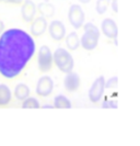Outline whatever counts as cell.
Wrapping results in <instances>:
<instances>
[{"mask_svg": "<svg viewBox=\"0 0 140 146\" xmlns=\"http://www.w3.org/2000/svg\"><path fill=\"white\" fill-rule=\"evenodd\" d=\"M104 87H105V81L103 77H99L92 85V87L89 91V98L92 102H97L100 101L101 97L103 95Z\"/></svg>", "mask_w": 140, "mask_h": 146, "instance_id": "8", "label": "cell"}, {"mask_svg": "<svg viewBox=\"0 0 140 146\" xmlns=\"http://www.w3.org/2000/svg\"><path fill=\"white\" fill-rule=\"evenodd\" d=\"M37 7L32 0H24L21 8V15H22L23 20L25 22H31L34 20L35 15H36Z\"/></svg>", "mask_w": 140, "mask_h": 146, "instance_id": "9", "label": "cell"}, {"mask_svg": "<svg viewBox=\"0 0 140 146\" xmlns=\"http://www.w3.org/2000/svg\"><path fill=\"white\" fill-rule=\"evenodd\" d=\"M54 63V54L52 53L51 48L46 45H43L39 47L38 54H37V64L41 72H48Z\"/></svg>", "mask_w": 140, "mask_h": 146, "instance_id": "4", "label": "cell"}, {"mask_svg": "<svg viewBox=\"0 0 140 146\" xmlns=\"http://www.w3.org/2000/svg\"><path fill=\"white\" fill-rule=\"evenodd\" d=\"M42 108H43V109H53V108H55V107H54V106H49V104H45Z\"/></svg>", "mask_w": 140, "mask_h": 146, "instance_id": "21", "label": "cell"}, {"mask_svg": "<svg viewBox=\"0 0 140 146\" xmlns=\"http://www.w3.org/2000/svg\"><path fill=\"white\" fill-rule=\"evenodd\" d=\"M22 108L23 109H38L42 107L35 97H29L23 101Z\"/></svg>", "mask_w": 140, "mask_h": 146, "instance_id": "18", "label": "cell"}, {"mask_svg": "<svg viewBox=\"0 0 140 146\" xmlns=\"http://www.w3.org/2000/svg\"><path fill=\"white\" fill-rule=\"evenodd\" d=\"M12 99V94L7 85L0 84V107H5L10 103Z\"/></svg>", "mask_w": 140, "mask_h": 146, "instance_id": "12", "label": "cell"}, {"mask_svg": "<svg viewBox=\"0 0 140 146\" xmlns=\"http://www.w3.org/2000/svg\"><path fill=\"white\" fill-rule=\"evenodd\" d=\"M3 2H7V3H12V5H22L23 0H3Z\"/></svg>", "mask_w": 140, "mask_h": 146, "instance_id": "19", "label": "cell"}, {"mask_svg": "<svg viewBox=\"0 0 140 146\" xmlns=\"http://www.w3.org/2000/svg\"><path fill=\"white\" fill-rule=\"evenodd\" d=\"M54 107L56 109H70L71 102L65 95H58L54 99Z\"/></svg>", "mask_w": 140, "mask_h": 146, "instance_id": "15", "label": "cell"}, {"mask_svg": "<svg viewBox=\"0 0 140 146\" xmlns=\"http://www.w3.org/2000/svg\"><path fill=\"white\" fill-rule=\"evenodd\" d=\"M54 90V81L49 76H42L36 84V95L39 97H48Z\"/></svg>", "mask_w": 140, "mask_h": 146, "instance_id": "6", "label": "cell"}, {"mask_svg": "<svg viewBox=\"0 0 140 146\" xmlns=\"http://www.w3.org/2000/svg\"><path fill=\"white\" fill-rule=\"evenodd\" d=\"M54 63L60 72L65 74L71 73L74 66V57L66 48L62 47H58L54 52Z\"/></svg>", "mask_w": 140, "mask_h": 146, "instance_id": "2", "label": "cell"}, {"mask_svg": "<svg viewBox=\"0 0 140 146\" xmlns=\"http://www.w3.org/2000/svg\"><path fill=\"white\" fill-rule=\"evenodd\" d=\"M100 36V32L95 25L92 23H87L84 25V33L81 36V45L85 50H93L97 45V40Z\"/></svg>", "mask_w": 140, "mask_h": 146, "instance_id": "3", "label": "cell"}, {"mask_svg": "<svg viewBox=\"0 0 140 146\" xmlns=\"http://www.w3.org/2000/svg\"><path fill=\"white\" fill-rule=\"evenodd\" d=\"M66 44L70 51H74L79 47V45H81V40L76 32H70L66 36Z\"/></svg>", "mask_w": 140, "mask_h": 146, "instance_id": "14", "label": "cell"}, {"mask_svg": "<svg viewBox=\"0 0 140 146\" xmlns=\"http://www.w3.org/2000/svg\"><path fill=\"white\" fill-rule=\"evenodd\" d=\"M37 10L39 11V13L42 15V17L44 18H51L55 13V7L53 6L52 3H48V2H42L38 5Z\"/></svg>", "mask_w": 140, "mask_h": 146, "instance_id": "16", "label": "cell"}, {"mask_svg": "<svg viewBox=\"0 0 140 146\" xmlns=\"http://www.w3.org/2000/svg\"><path fill=\"white\" fill-rule=\"evenodd\" d=\"M35 51L33 35L18 28L6 30L0 35V75L8 79L19 76Z\"/></svg>", "mask_w": 140, "mask_h": 146, "instance_id": "1", "label": "cell"}, {"mask_svg": "<svg viewBox=\"0 0 140 146\" xmlns=\"http://www.w3.org/2000/svg\"><path fill=\"white\" fill-rule=\"evenodd\" d=\"M48 32L53 40L61 41L66 37V27L59 20H53L48 25Z\"/></svg>", "mask_w": 140, "mask_h": 146, "instance_id": "7", "label": "cell"}, {"mask_svg": "<svg viewBox=\"0 0 140 146\" xmlns=\"http://www.w3.org/2000/svg\"><path fill=\"white\" fill-rule=\"evenodd\" d=\"M68 19L74 29L81 28L84 22V13L82 11L81 7L78 5H72L68 11Z\"/></svg>", "mask_w": 140, "mask_h": 146, "instance_id": "5", "label": "cell"}, {"mask_svg": "<svg viewBox=\"0 0 140 146\" xmlns=\"http://www.w3.org/2000/svg\"><path fill=\"white\" fill-rule=\"evenodd\" d=\"M102 30L103 32L108 37H114L116 34V28H115V23L111 20H105L102 24Z\"/></svg>", "mask_w": 140, "mask_h": 146, "instance_id": "17", "label": "cell"}, {"mask_svg": "<svg viewBox=\"0 0 140 146\" xmlns=\"http://www.w3.org/2000/svg\"><path fill=\"white\" fill-rule=\"evenodd\" d=\"M14 97L16 100L24 101L26 98L30 97V88L25 84H18L14 88Z\"/></svg>", "mask_w": 140, "mask_h": 146, "instance_id": "13", "label": "cell"}, {"mask_svg": "<svg viewBox=\"0 0 140 146\" xmlns=\"http://www.w3.org/2000/svg\"><path fill=\"white\" fill-rule=\"evenodd\" d=\"M0 1H2V2H3V0H0Z\"/></svg>", "mask_w": 140, "mask_h": 146, "instance_id": "22", "label": "cell"}, {"mask_svg": "<svg viewBox=\"0 0 140 146\" xmlns=\"http://www.w3.org/2000/svg\"><path fill=\"white\" fill-rule=\"evenodd\" d=\"M3 30H5V23L0 20V35H1V34L5 32Z\"/></svg>", "mask_w": 140, "mask_h": 146, "instance_id": "20", "label": "cell"}, {"mask_svg": "<svg viewBox=\"0 0 140 146\" xmlns=\"http://www.w3.org/2000/svg\"><path fill=\"white\" fill-rule=\"evenodd\" d=\"M48 29V25H47V21H46V18L44 17H39L36 18L32 21L31 24V34L33 36H41L42 34H44L45 31Z\"/></svg>", "mask_w": 140, "mask_h": 146, "instance_id": "10", "label": "cell"}, {"mask_svg": "<svg viewBox=\"0 0 140 146\" xmlns=\"http://www.w3.org/2000/svg\"><path fill=\"white\" fill-rule=\"evenodd\" d=\"M64 86L66 88V90H68L69 92H74L76 91L79 86H80V77L78 74L74 73H68L64 79Z\"/></svg>", "mask_w": 140, "mask_h": 146, "instance_id": "11", "label": "cell"}]
</instances>
